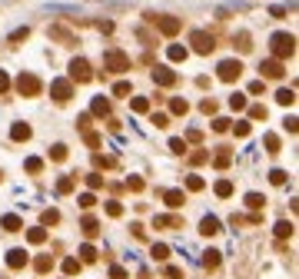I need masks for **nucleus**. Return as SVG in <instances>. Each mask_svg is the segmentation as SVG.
Segmentation results:
<instances>
[{"label": "nucleus", "instance_id": "1", "mask_svg": "<svg viewBox=\"0 0 299 279\" xmlns=\"http://www.w3.org/2000/svg\"><path fill=\"white\" fill-rule=\"evenodd\" d=\"M269 50H273V56H276V60H286V56L296 54V37H293V34H273V40H269Z\"/></svg>", "mask_w": 299, "mask_h": 279}, {"label": "nucleus", "instance_id": "2", "mask_svg": "<svg viewBox=\"0 0 299 279\" xmlns=\"http://www.w3.org/2000/svg\"><path fill=\"white\" fill-rule=\"evenodd\" d=\"M90 80H93V67L83 56H74L70 60V83H90Z\"/></svg>", "mask_w": 299, "mask_h": 279}, {"label": "nucleus", "instance_id": "3", "mask_svg": "<svg viewBox=\"0 0 299 279\" xmlns=\"http://www.w3.org/2000/svg\"><path fill=\"white\" fill-rule=\"evenodd\" d=\"M150 20H153V23H156V30H160V34H167V37H176V34H180V27H183L180 20L169 17V14H156V17H150Z\"/></svg>", "mask_w": 299, "mask_h": 279}, {"label": "nucleus", "instance_id": "4", "mask_svg": "<svg viewBox=\"0 0 299 279\" xmlns=\"http://www.w3.org/2000/svg\"><path fill=\"white\" fill-rule=\"evenodd\" d=\"M40 76H34V74H20L17 76V90H20V96H37L40 93Z\"/></svg>", "mask_w": 299, "mask_h": 279}, {"label": "nucleus", "instance_id": "5", "mask_svg": "<svg viewBox=\"0 0 299 279\" xmlns=\"http://www.w3.org/2000/svg\"><path fill=\"white\" fill-rule=\"evenodd\" d=\"M189 43H193L196 54H213V47H216V40L209 37L206 30H193V34H189Z\"/></svg>", "mask_w": 299, "mask_h": 279}, {"label": "nucleus", "instance_id": "6", "mask_svg": "<svg viewBox=\"0 0 299 279\" xmlns=\"http://www.w3.org/2000/svg\"><path fill=\"white\" fill-rule=\"evenodd\" d=\"M103 63H107V70H113V74H123V70H130V56L120 54V50H110V54L103 56Z\"/></svg>", "mask_w": 299, "mask_h": 279}, {"label": "nucleus", "instance_id": "7", "mask_svg": "<svg viewBox=\"0 0 299 279\" xmlns=\"http://www.w3.org/2000/svg\"><path fill=\"white\" fill-rule=\"evenodd\" d=\"M240 74H243V63H240V60H223V63H220V80H223V83L240 80Z\"/></svg>", "mask_w": 299, "mask_h": 279}, {"label": "nucleus", "instance_id": "8", "mask_svg": "<svg viewBox=\"0 0 299 279\" xmlns=\"http://www.w3.org/2000/svg\"><path fill=\"white\" fill-rule=\"evenodd\" d=\"M50 96H54L56 103H67V100L74 96V83H70V80H54V83H50Z\"/></svg>", "mask_w": 299, "mask_h": 279}, {"label": "nucleus", "instance_id": "9", "mask_svg": "<svg viewBox=\"0 0 299 279\" xmlns=\"http://www.w3.org/2000/svg\"><path fill=\"white\" fill-rule=\"evenodd\" d=\"M153 83H156V87H173V83H176V74H173L169 67H156V70H153Z\"/></svg>", "mask_w": 299, "mask_h": 279}, {"label": "nucleus", "instance_id": "10", "mask_svg": "<svg viewBox=\"0 0 299 279\" xmlns=\"http://www.w3.org/2000/svg\"><path fill=\"white\" fill-rule=\"evenodd\" d=\"M260 70H262V76H269V80H280V76L286 74V70H282V63H280V60H266V63H262Z\"/></svg>", "mask_w": 299, "mask_h": 279}, {"label": "nucleus", "instance_id": "11", "mask_svg": "<svg viewBox=\"0 0 299 279\" xmlns=\"http://www.w3.org/2000/svg\"><path fill=\"white\" fill-rule=\"evenodd\" d=\"M7 266H10V269H23V266H27V253H23V249H10V253H7Z\"/></svg>", "mask_w": 299, "mask_h": 279}, {"label": "nucleus", "instance_id": "12", "mask_svg": "<svg viewBox=\"0 0 299 279\" xmlns=\"http://www.w3.org/2000/svg\"><path fill=\"white\" fill-rule=\"evenodd\" d=\"M163 200H167L169 209H180V206L187 203V200H183V189H167V193H163Z\"/></svg>", "mask_w": 299, "mask_h": 279}, {"label": "nucleus", "instance_id": "13", "mask_svg": "<svg viewBox=\"0 0 299 279\" xmlns=\"http://www.w3.org/2000/svg\"><path fill=\"white\" fill-rule=\"evenodd\" d=\"M200 233H203V236H216V233H220V220H216V216H203Z\"/></svg>", "mask_w": 299, "mask_h": 279}, {"label": "nucleus", "instance_id": "14", "mask_svg": "<svg viewBox=\"0 0 299 279\" xmlns=\"http://www.w3.org/2000/svg\"><path fill=\"white\" fill-rule=\"evenodd\" d=\"M187 54H189V50H187V47H183V43H169V47H167V56H169V60H173V63H180V60H187Z\"/></svg>", "mask_w": 299, "mask_h": 279}, {"label": "nucleus", "instance_id": "15", "mask_svg": "<svg viewBox=\"0 0 299 279\" xmlns=\"http://www.w3.org/2000/svg\"><path fill=\"white\" fill-rule=\"evenodd\" d=\"M90 110H93V116H107V113H110V100H107V96H93Z\"/></svg>", "mask_w": 299, "mask_h": 279}, {"label": "nucleus", "instance_id": "16", "mask_svg": "<svg viewBox=\"0 0 299 279\" xmlns=\"http://www.w3.org/2000/svg\"><path fill=\"white\" fill-rule=\"evenodd\" d=\"M10 136H14L17 143H23V140H30V127H27V123H14V127H10Z\"/></svg>", "mask_w": 299, "mask_h": 279}, {"label": "nucleus", "instance_id": "17", "mask_svg": "<svg viewBox=\"0 0 299 279\" xmlns=\"http://www.w3.org/2000/svg\"><path fill=\"white\" fill-rule=\"evenodd\" d=\"M213 163H216V169H226L229 163H233V153H229V149H220V153L213 156Z\"/></svg>", "mask_w": 299, "mask_h": 279}, {"label": "nucleus", "instance_id": "18", "mask_svg": "<svg viewBox=\"0 0 299 279\" xmlns=\"http://www.w3.org/2000/svg\"><path fill=\"white\" fill-rule=\"evenodd\" d=\"M27 240L34 242V246H40V242L47 240V229H43V226H34V229H27Z\"/></svg>", "mask_w": 299, "mask_h": 279}, {"label": "nucleus", "instance_id": "19", "mask_svg": "<svg viewBox=\"0 0 299 279\" xmlns=\"http://www.w3.org/2000/svg\"><path fill=\"white\" fill-rule=\"evenodd\" d=\"M0 226H3L7 233H17L23 223H20V216H14V213H10V216H3V220H0Z\"/></svg>", "mask_w": 299, "mask_h": 279}, {"label": "nucleus", "instance_id": "20", "mask_svg": "<svg viewBox=\"0 0 299 279\" xmlns=\"http://www.w3.org/2000/svg\"><path fill=\"white\" fill-rule=\"evenodd\" d=\"M80 229H83V236H96V233H100V223H96L93 216H87V220L80 223Z\"/></svg>", "mask_w": 299, "mask_h": 279}, {"label": "nucleus", "instance_id": "21", "mask_svg": "<svg viewBox=\"0 0 299 279\" xmlns=\"http://www.w3.org/2000/svg\"><path fill=\"white\" fill-rule=\"evenodd\" d=\"M150 256H153V260L156 262H163L169 256V246H163V242H153V249H150Z\"/></svg>", "mask_w": 299, "mask_h": 279}, {"label": "nucleus", "instance_id": "22", "mask_svg": "<svg viewBox=\"0 0 299 279\" xmlns=\"http://www.w3.org/2000/svg\"><path fill=\"white\" fill-rule=\"evenodd\" d=\"M169 110L176 113V116H187V113H189V103H187V100H180V96H173V103H169Z\"/></svg>", "mask_w": 299, "mask_h": 279}, {"label": "nucleus", "instance_id": "23", "mask_svg": "<svg viewBox=\"0 0 299 279\" xmlns=\"http://www.w3.org/2000/svg\"><path fill=\"white\" fill-rule=\"evenodd\" d=\"M276 100H280L282 107H293V103H296V90H286V87H282V90L276 93Z\"/></svg>", "mask_w": 299, "mask_h": 279}, {"label": "nucleus", "instance_id": "24", "mask_svg": "<svg viewBox=\"0 0 299 279\" xmlns=\"http://www.w3.org/2000/svg\"><path fill=\"white\" fill-rule=\"evenodd\" d=\"M203 266L206 269H216V266H220V253H216V249H206L203 253Z\"/></svg>", "mask_w": 299, "mask_h": 279}, {"label": "nucleus", "instance_id": "25", "mask_svg": "<svg viewBox=\"0 0 299 279\" xmlns=\"http://www.w3.org/2000/svg\"><path fill=\"white\" fill-rule=\"evenodd\" d=\"M153 226H156V229H167V226H180V220H176V216H153Z\"/></svg>", "mask_w": 299, "mask_h": 279}, {"label": "nucleus", "instance_id": "26", "mask_svg": "<svg viewBox=\"0 0 299 279\" xmlns=\"http://www.w3.org/2000/svg\"><path fill=\"white\" fill-rule=\"evenodd\" d=\"M93 260H96V249L90 242H83V246H80V262H93Z\"/></svg>", "mask_w": 299, "mask_h": 279}, {"label": "nucleus", "instance_id": "27", "mask_svg": "<svg viewBox=\"0 0 299 279\" xmlns=\"http://www.w3.org/2000/svg\"><path fill=\"white\" fill-rule=\"evenodd\" d=\"M213 189H216V196H229V193H233V183H229V180H216V186H213Z\"/></svg>", "mask_w": 299, "mask_h": 279}, {"label": "nucleus", "instance_id": "28", "mask_svg": "<svg viewBox=\"0 0 299 279\" xmlns=\"http://www.w3.org/2000/svg\"><path fill=\"white\" fill-rule=\"evenodd\" d=\"M70 189H74V176H60V180H56V193H60V196L70 193Z\"/></svg>", "mask_w": 299, "mask_h": 279}, {"label": "nucleus", "instance_id": "29", "mask_svg": "<svg viewBox=\"0 0 299 279\" xmlns=\"http://www.w3.org/2000/svg\"><path fill=\"white\" fill-rule=\"evenodd\" d=\"M63 273H67V276H74V273H80V260H74V256H67V260H63Z\"/></svg>", "mask_w": 299, "mask_h": 279}, {"label": "nucleus", "instance_id": "30", "mask_svg": "<svg viewBox=\"0 0 299 279\" xmlns=\"http://www.w3.org/2000/svg\"><path fill=\"white\" fill-rule=\"evenodd\" d=\"M229 107H233V110H246V93H233V96H229Z\"/></svg>", "mask_w": 299, "mask_h": 279}, {"label": "nucleus", "instance_id": "31", "mask_svg": "<svg viewBox=\"0 0 299 279\" xmlns=\"http://www.w3.org/2000/svg\"><path fill=\"white\" fill-rule=\"evenodd\" d=\"M130 107H133L136 113H147V110H150V100H147V96H133V103H130Z\"/></svg>", "mask_w": 299, "mask_h": 279}, {"label": "nucleus", "instance_id": "32", "mask_svg": "<svg viewBox=\"0 0 299 279\" xmlns=\"http://www.w3.org/2000/svg\"><path fill=\"white\" fill-rule=\"evenodd\" d=\"M23 167H27V173H40V169H43V160H40V156H30Z\"/></svg>", "mask_w": 299, "mask_h": 279}, {"label": "nucleus", "instance_id": "33", "mask_svg": "<svg viewBox=\"0 0 299 279\" xmlns=\"http://www.w3.org/2000/svg\"><path fill=\"white\" fill-rule=\"evenodd\" d=\"M276 236H280V240L293 236V223H286V220H282V223H276Z\"/></svg>", "mask_w": 299, "mask_h": 279}, {"label": "nucleus", "instance_id": "34", "mask_svg": "<svg viewBox=\"0 0 299 279\" xmlns=\"http://www.w3.org/2000/svg\"><path fill=\"white\" fill-rule=\"evenodd\" d=\"M266 149H269V153H280V136H276V133H266Z\"/></svg>", "mask_w": 299, "mask_h": 279}, {"label": "nucleus", "instance_id": "35", "mask_svg": "<svg viewBox=\"0 0 299 279\" xmlns=\"http://www.w3.org/2000/svg\"><path fill=\"white\" fill-rule=\"evenodd\" d=\"M50 156H54L56 163H63V160H67V147H63V143H56V147L50 149Z\"/></svg>", "mask_w": 299, "mask_h": 279}, {"label": "nucleus", "instance_id": "36", "mask_svg": "<svg viewBox=\"0 0 299 279\" xmlns=\"http://www.w3.org/2000/svg\"><path fill=\"white\" fill-rule=\"evenodd\" d=\"M60 223V213H56V209H47V213H43V226H56Z\"/></svg>", "mask_w": 299, "mask_h": 279}, {"label": "nucleus", "instance_id": "37", "mask_svg": "<svg viewBox=\"0 0 299 279\" xmlns=\"http://www.w3.org/2000/svg\"><path fill=\"white\" fill-rule=\"evenodd\" d=\"M34 266H37V273H50V266H54V260H50V256H40V260L34 262Z\"/></svg>", "mask_w": 299, "mask_h": 279}, {"label": "nucleus", "instance_id": "38", "mask_svg": "<svg viewBox=\"0 0 299 279\" xmlns=\"http://www.w3.org/2000/svg\"><path fill=\"white\" fill-rule=\"evenodd\" d=\"M169 149H173V153H187V140L173 136V140H169Z\"/></svg>", "mask_w": 299, "mask_h": 279}, {"label": "nucleus", "instance_id": "39", "mask_svg": "<svg viewBox=\"0 0 299 279\" xmlns=\"http://www.w3.org/2000/svg\"><path fill=\"white\" fill-rule=\"evenodd\" d=\"M213 130H216V133H226V130H229V120H226V116H216V120H213Z\"/></svg>", "mask_w": 299, "mask_h": 279}, {"label": "nucleus", "instance_id": "40", "mask_svg": "<svg viewBox=\"0 0 299 279\" xmlns=\"http://www.w3.org/2000/svg\"><path fill=\"white\" fill-rule=\"evenodd\" d=\"M246 206H249V209H260V206H262V196H260V193H249V196H246Z\"/></svg>", "mask_w": 299, "mask_h": 279}, {"label": "nucleus", "instance_id": "41", "mask_svg": "<svg viewBox=\"0 0 299 279\" xmlns=\"http://www.w3.org/2000/svg\"><path fill=\"white\" fill-rule=\"evenodd\" d=\"M249 116H253V120H266V107H262V103L249 107Z\"/></svg>", "mask_w": 299, "mask_h": 279}, {"label": "nucleus", "instance_id": "42", "mask_svg": "<svg viewBox=\"0 0 299 279\" xmlns=\"http://www.w3.org/2000/svg\"><path fill=\"white\" fill-rule=\"evenodd\" d=\"M87 186H90V189H100V186H103V176H100V173H90V176H87Z\"/></svg>", "mask_w": 299, "mask_h": 279}, {"label": "nucleus", "instance_id": "43", "mask_svg": "<svg viewBox=\"0 0 299 279\" xmlns=\"http://www.w3.org/2000/svg\"><path fill=\"white\" fill-rule=\"evenodd\" d=\"M269 180H273L276 186H282V183H286V169H273V173H269Z\"/></svg>", "mask_w": 299, "mask_h": 279}, {"label": "nucleus", "instance_id": "44", "mask_svg": "<svg viewBox=\"0 0 299 279\" xmlns=\"http://www.w3.org/2000/svg\"><path fill=\"white\" fill-rule=\"evenodd\" d=\"M206 160H209V153H206V149H200V153H193V156H189V163H196V167L206 163Z\"/></svg>", "mask_w": 299, "mask_h": 279}, {"label": "nucleus", "instance_id": "45", "mask_svg": "<svg viewBox=\"0 0 299 279\" xmlns=\"http://www.w3.org/2000/svg\"><path fill=\"white\" fill-rule=\"evenodd\" d=\"M113 93H116V96H127V93H130V83H127V80H120V83L113 87Z\"/></svg>", "mask_w": 299, "mask_h": 279}, {"label": "nucleus", "instance_id": "46", "mask_svg": "<svg viewBox=\"0 0 299 279\" xmlns=\"http://www.w3.org/2000/svg\"><path fill=\"white\" fill-rule=\"evenodd\" d=\"M93 203H96V196H93V193H83V196H80V206H83V209H90Z\"/></svg>", "mask_w": 299, "mask_h": 279}, {"label": "nucleus", "instance_id": "47", "mask_svg": "<svg viewBox=\"0 0 299 279\" xmlns=\"http://www.w3.org/2000/svg\"><path fill=\"white\" fill-rule=\"evenodd\" d=\"M30 37V30H27V27H20V30H14V34H10V40H14V43H17V40H27Z\"/></svg>", "mask_w": 299, "mask_h": 279}, {"label": "nucleus", "instance_id": "48", "mask_svg": "<svg viewBox=\"0 0 299 279\" xmlns=\"http://www.w3.org/2000/svg\"><path fill=\"white\" fill-rule=\"evenodd\" d=\"M127 186H130L133 193H140V189H143V180H140V176H130V180H127Z\"/></svg>", "mask_w": 299, "mask_h": 279}, {"label": "nucleus", "instance_id": "49", "mask_svg": "<svg viewBox=\"0 0 299 279\" xmlns=\"http://www.w3.org/2000/svg\"><path fill=\"white\" fill-rule=\"evenodd\" d=\"M107 213H110V216H120V213H123V206L116 203V200H110V203H107Z\"/></svg>", "mask_w": 299, "mask_h": 279}, {"label": "nucleus", "instance_id": "50", "mask_svg": "<svg viewBox=\"0 0 299 279\" xmlns=\"http://www.w3.org/2000/svg\"><path fill=\"white\" fill-rule=\"evenodd\" d=\"M187 186L193 189V193H196V189H203V180H200V176H189V180H187Z\"/></svg>", "mask_w": 299, "mask_h": 279}, {"label": "nucleus", "instance_id": "51", "mask_svg": "<svg viewBox=\"0 0 299 279\" xmlns=\"http://www.w3.org/2000/svg\"><path fill=\"white\" fill-rule=\"evenodd\" d=\"M200 110H203V113H216V103H213V100H209V96H206L203 103H200Z\"/></svg>", "mask_w": 299, "mask_h": 279}, {"label": "nucleus", "instance_id": "52", "mask_svg": "<svg viewBox=\"0 0 299 279\" xmlns=\"http://www.w3.org/2000/svg\"><path fill=\"white\" fill-rule=\"evenodd\" d=\"M110 279H127V269H123V266H113V269H110Z\"/></svg>", "mask_w": 299, "mask_h": 279}, {"label": "nucleus", "instance_id": "53", "mask_svg": "<svg viewBox=\"0 0 299 279\" xmlns=\"http://www.w3.org/2000/svg\"><path fill=\"white\" fill-rule=\"evenodd\" d=\"M153 123H156V127H167L169 116H167V113H153Z\"/></svg>", "mask_w": 299, "mask_h": 279}, {"label": "nucleus", "instance_id": "54", "mask_svg": "<svg viewBox=\"0 0 299 279\" xmlns=\"http://www.w3.org/2000/svg\"><path fill=\"white\" fill-rule=\"evenodd\" d=\"M233 130H236V136H249V123H236Z\"/></svg>", "mask_w": 299, "mask_h": 279}, {"label": "nucleus", "instance_id": "55", "mask_svg": "<svg viewBox=\"0 0 299 279\" xmlns=\"http://www.w3.org/2000/svg\"><path fill=\"white\" fill-rule=\"evenodd\" d=\"M296 123H299L296 116H286V123H282V127H286V130H289V133H296Z\"/></svg>", "mask_w": 299, "mask_h": 279}, {"label": "nucleus", "instance_id": "56", "mask_svg": "<svg viewBox=\"0 0 299 279\" xmlns=\"http://www.w3.org/2000/svg\"><path fill=\"white\" fill-rule=\"evenodd\" d=\"M7 87H10V76L0 70V93H7Z\"/></svg>", "mask_w": 299, "mask_h": 279}, {"label": "nucleus", "instance_id": "57", "mask_svg": "<svg viewBox=\"0 0 299 279\" xmlns=\"http://www.w3.org/2000/svg\"><path fill=\"white\" fill-rule=\"evenodd\" d=\"M167 276H169V279H183V273H180L176 266H169V269H167Z\"/></svg>", "mask_w": 299, "mask_h": 279}, {"label": "nucleus", "instance_id": "58", "mask_svg": "<svg viewBox=\"0 0 299 279\" xmlns=\"http://www.w3.org/2000/svg\"><path fill=\"white\" fill-rule=\"evenodd\" d=\"M262 87H266V83H262V80H256V83H249V93H262Z\"/></svg>", "mask_w": 299, "mask_h": 279}, {"label": "nucleus", "instance_id": "59", "mask_svg": "<svg viewBox=\"0 0 299 279\" xmlns=\"http://www.w3.org/2000/svg\"><path fill=\"white\" fill-rule=\"evenodd\" d=\"M0 180H3V173H0Z\"/></svg>", "mask_w": 299, "mask_h": 279}]
</instances>
